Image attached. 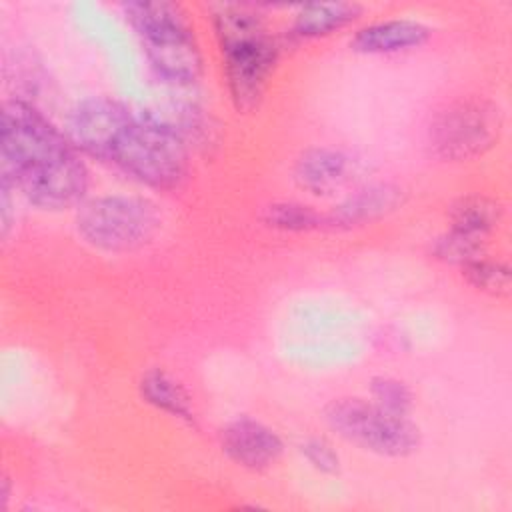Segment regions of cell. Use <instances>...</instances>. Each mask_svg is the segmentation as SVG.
<instances>
[{"instance_id":"obj_1","label":"cell","mask_w":512,"mask_h":512,"mask_svg":"<svg viewBox=\"0 0 512 512\" xmlns=\"http://www.w3.org/2000/svg\"><path fill=\"white\" fill-rule=\"evenodd\" d=\"M78 158L70 144L42 112L22 98L2 104L0 114V176L2 184L24 190L50 172Z\"/></svg>"},{"instance_id":"obj_2","label":"cell","mask_w":512,"mask_h":512,"mask_svg":"<svg viewBox=\"0 0 512 512\" xmlns=\"http://www.w3.org/2000/svg\"><path fill=\"white\" fill-rule=\"evenodd\" d=\"M214 30L222 52V68L234 108L252 112L278 64V44L264 20L242 6H222L214 14Z\"/></svg>"},{"instance_id":"obj_3","label":"cell","mask_w":512,"mask_h":512,"mask_svg":"<svg viewBox=\"0 0 512 512\" xmlns=\"http://www.w3.org/2000/svg\"><path fill=\"white\" fill-rule=\"evenodd\" d=\"M120 8L158 78L174 86H190L200 80L202 52L180 4L138 0L124 2Z\"/></svg>"},{"instance_id":"obj_4","label":"cell","mask_w":512,"mask_h":512,"mask_svg":"<svg viewBox=\"0 0 512 512\" xmlns=\"http://www.w3.org/2000/svg\"><path fill=\"white\" fill-rule=\"evenodd\" d=\"M108 162L144 186L172 190L186 178L188 148L170 122L152 114H134Z\"/></svg>"},{"instance_id":"obj_5","label":"cell","mask_w":512,"mask_h":512,"mask_svg":"<svg viewBox=\"0 0 512 512\" xmlns=\"http://www.w3.org/2000/svg\"><path fill=\"white\" fill-rule=\"evenodd\" d=\"M74 226L92 248L124 254L146 246L156 236L160 212L144 196L104 194L78 206Z\"/></svg>"},{"instance_id":"obj_6","label":"cell","mask_w":512,"mask_h":512,"mask_svg":"<svg viewBox=\"0 0 512 512\" xmlns=\"http://www.w3.org/2000/svg\"><path fill=\"white\" fill-rule=\"evenodd\" d=\"M324 420L346 442L384 458H404L420 446V430L408 416L390 414L372 400L334 398L324 406Z\"/></svg>"},{"instance_id":"obj_7","label":"cell","mask_w":512,"mask_h":512,"mask_svg":"<svg viewBox=\"0 0 512 512\" xmlns=\"http://www.w3.org/2000/svg\"><path fill=\"white\" fill-rule=\"evenodd\" d=\"M500 132V108L486 98L472 96L436 114L428 130V142L436 158L466 162L486 154L498 142Z\"/></svg>"},{"instance_id":"obj_8","label":"cell","mask_w":512,"mask_h":512,"mask_svg":"<svg viewBox=\"0 0 512 512\" xmlns=\"http://www.w3.org/2000/svg\"><path fill=\"white\" fill-rule=\"evenodd\" d=\"M132 118V110L122 102L108 96H92L68 112L64 134L78 152L108 162Z\"/></svg>"},{"instance_id":"obj_9","label":"cell","mask_w":512,"mask_h":512,"mask_svg":"<svg viewBox=\"0 0 512 512\" xmlns=\"http://www.w3.org/2000/svg\"><path fill=\"white\" fill-rule=\"evenodd\" d=\"M222 452L238 466L262 472L278 462L284 452L282 438L264 422L240 416L220 432Z\"/></svg>"},{"instance_id":"obj_10","label":"cell","mask_w":512,"mask_h":512,"mask_svg":"<svg viewBox=\"0 0 512 512\" xmlns=\"http://www.w3.org/2000/svg\"><path fill=\"white\" fill-rule=\"evenodd\" d=\"M404 192L394 184H372L356 190L324 214V228L350 230L398 210Z\"/></svg>"},{"instance_id":"obj_11","label":"cell","mask_w":512,"mask_h":512,"mask_svg":"<svg viewBox=\"0 0 512 512\" xmlns=\"http://www.w3.org/2000/svg\"><path fill=\"white\" fill-rule=\"evenodd\" d=\"M430 38V28L418 20L394 18L368 24L354 32L350 48L358 54H396L418 48Z\"/></svg>"},{"instance_id":"obj_12","label":"cell","mask_w":512,"mask_h":512,"mask_svg":"<svg viewBox=\"0 0 512 512\" xmlns=\"http://www.w3.org/2000/svg\"><path fill=\"white\" fill-rule=\"evenodd\" d=\"M352 170V160L346 152L330 146H312L294 162L296 184L310 194H330L340 188Z\"/></svg>"},{"instance_id":"obj_13","label":"cell","mask_w":512,"mask_h":512,"mask_svg":"<svg viewBox=\"0 0 512 512\" xmlns=\"http://www.w3.org/2000/svg\"><path fill=\"white\" fill-rule=\"evenodd\" d=\"M138 392L140 398L152 408L162 410L188 426H196V414L188 392L166 370L148 368L138 380Z\"/></svg>"},{"instance_id":"obj_14","label":"cell","mask_w":512,"mask_h":512,"mask_svg":"<svg viewBox=\"0 0 512 512\" xmlns=\"http://www.w3.org/2000/svg\"><path fill=\"white\" fill-rule=\"evenodd\" d=\"M362 14V6L356 2H314L298 8L292 34L310 40L334 34L352 24Z\"/></svg>"},{"instance_id":"obj_15","label":"cell","mask_w":512,"mask_h":512,"mask_svg":"<svg viewBox=\"0 0 512 512\" xmlns=\"http://www.w3.org/2000/svg\"><path fill=\"white\" fill-rule=\"evenodd\" d=\"M504 208L498 200L484 194H468L456 198L448 208L450 230L486 240L502 222Z\"/></svg>"},{"instance_id":"obj_16","label":"cell","mask_w":512,"mask_h":512,"mask_svg":"<svg viewBox=\"0 0 512 512\" xmlns=\"http://www.w3.org/2000/svg\"><path fill=\"white\" fill-rule=\"evenodd\" d=\"M262 222L278 232H292V234H304L324 228V214L314 210L308 204L294 202V200H282L268 204L262 212Z\"/></svg>"},{"instance_id":"obj_17","label":"cell","mask_w":512,"mask_h":512,"mask_svg":"<svg viewBox=\"0 0 512 512\" xmlns=\"http://www.w3.org/2000/svg\"><path fill=\"white\" fill-rule=\"evenodd\" d=\"M462 270V278L478 292L488 294V296H508L510 294V286H512V278H510V268L508 264L500 262V260H492L488 256L476 258L472 262H468L466 266L460 268Z\"/></svg>"},{"instance_id":"obj_18","label":"cell","mask_w":512,"mask_h":512,"mask_svg":"<svg viewBox=\"0 0 512 512\" xmlns=\"http://www.w3.org/2000/svg\"><path fill=\"white\" fill-rule=\"evenodd\" d=\"M430 254L440 262L462 268L468 262L486 256V244L482 238H474V236L450 230L432 240Z\"/></svg>"},{"instance_id":"obj_19","label":"cell","mask_w":512,"mask_h":512,"mask_svg":"<svg viewBox=\"0 0 512 512\" xmlns=\"http://www.w3.org/2000/svg\"><path fill=\"white\" fill-rule=\"evenodd\" d=\"M368 388H370V398L378 408L398 416L410 414L414 396H412V390L402 380L392 376H374Z\"/></svg>"},{"instance_id":"obj_20","label":"cell","mask_w":512,"mask_h":512,"mask_svg":"<svg viewBox=\"0 0 512 512\" xmlns=\"http://www.w3.org/2000/svg\"><path fill=\"white\" fill-rule=\"evenodd\" d=\"M300 454L304 456V460L320 474H328L334 476L340 472V456L336 452V448L320 436H310L304 442H300Z\"/></svg>"},{"instance_id":"obj_21","label":"cell","mask_w":512,"mask_h":512,"mask_svg":"<svg viewBox=\"0 0 512 512\" xmlns=\"http://www.w3.org/2000/svg\"><path fill=\"white\" fill-rule=\"evenodd\" d=\"M8 498H10V480H8V476H2V482H0V508L2 510H6Z\"/></svg>"}]
</instances>
